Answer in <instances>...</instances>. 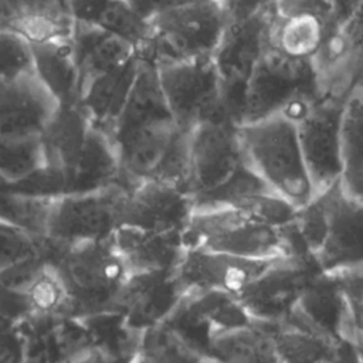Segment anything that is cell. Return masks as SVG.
I'll return each mask as SVG.
<instances>
[{
  "instance_id": "6da1fadb",
  "label": "cell",
  "mask_w": 363,
  "mask_h": 363,
  "mask_svg": "<svg viewBox=\"0 0 363 363\" xmlns=\"http://www.w3.org/2000/svg\"><path fill=\"white\" fill-rule=\"evenodd\" d=\"M230 1H159L138 55L155 67L211 58L230 23Z\"/></svg>"
},
{
  "instance_id": "7a4b0ae2",
  "label": "cell",
  "mask_w": 363,
  "mask_h": 363,
  "mask_svg": "<svg viewBox=\"0 0 363 363\" xmlns=\"http://www.w3.org/2000/svg\"><path fill=\"white\" fill-rule=\"evenodd\" d=\"M238 138L247 164L272 193L296 210L316 197L294 121L274 116L244 123L238 126Z\"/></svg>"
},
{
  "instance_id": "3957f363",
  "label": "cell",
  "mask_w": 363,
  "mask_h": 363,
  "mask_svg": "<svg viewBox=\"0 0 363 363\" xmlns=\"http://www.w3.org/2000/svg\"><path fill=\"white\" fill-rule=\"evenodd\" d=\"M230 23L211 60L221 82L225 109L240 126L244 88L258 61L271 48L275 1H230Z\"/></svg>"
},
{
  "instance_id": "277c9868",
  "label": "cell",
  "mask_w": 363,
  "mask_h": 363,
  "mask_svg": "<svg viewBox=\"0 0 363 363\" xmlns=\"http://www.w3.org/2000/svg\"><path fill=\"white\" fill-rule=\"evenodd\" d=\"M184 248L245 259L274 261L294 257L286 227L268 224L233 207L194 208L183 233Z\"/></svg>"
},
{
  "instance_id": "5b68a950",
  "label": "cell",
  "mask_w": 363,
  "mask_h": 363,
  "mask_svg": "<svg viewBox=\"0 0 363 363\" xmlns=\"http://www.w3.org/2000/svg\"><path fill=\"white\" fill-rule=\"evenodd\" d=\"M319 98L311 60L269 48L251 72L242 96L241 125L274 116L296 121Z\"/></svg>"
},
{
  "instance_id": "8992f818",
  "label": "cell",
  "mask_w": 363,
  "mask_h": 363,
  "mask_svg": "<svg viewBox=\"0 0 363 363\" xmlns=\"http://www.w3.org/2000/svg\"><path fill=\"white\" fill-rule=\"evenodd\" d=\"M69 296L68 318L115 312V303L129 271L112 244V237L65 250L52 264Z\"/></svg>"
},
{
  "instance_id": "52a82bcc",
  "label": "cell",
  "mask_w": 363,
  "mask_h": 363,
  "mask_svg": "<svg viewBox=\"0 0 363 363\" xmlns=\"http://www.w3.org/2000/svg\"><path fill=\"white\" fill-rule=\"evenodd\" d=\"M248 169L234 122L214 121L190 132L187 193L194 208L213 206Z\"/></svg>"
},
{
  "instance_id": "ba28073f",
  "label": "cell",
  "mask_w": 363,
  "mask_h": 363,
  "mask_svg": "<svg viewBox=\"0 0 363 363\" xmlns=\"http://www.w3.org/2000/svg\"><path fill=\"white\" fill-rule=\"evenodd\" d=\"M156 69L166 106L180 129L191 132L214 121L233 122L211 58L164 64Z\"/></svg>"
},
{
  "instance_id": "9c48e42d",
  "label": "cell",
  "mask_w": 363,
  "mask_h": 363,
  "mask_svg": "<svg viewBox=\"0 0 363 363\" xmlns=\"http://www.w3.org/2000/svg\"><path fill=\"white\" fill-rule=\"evenodd\" d=\"M128 189V184H116L57 199L50 210L45 240L62 252L78 244L111 238L121 225Z\"/></svg>"
},
{
  "instance_id": "30bf717a",
  "label": "cell",
  "mask_w": 363,
  "mask_h": 363,
  "mask_svg": "<svg viewBox=\"0 0 363 363\" xmlns=\"http://www.w3.org/2000/svg\"><path fill=\"white\" fill-rule=\"evenodd\" d=\"M319 274L311 257L281 258L247 285L237 299L254 323L275 325L294 315Z\"/></svg>"
},
{
  "instance_id": "8fae6325",
  "label": "cell",
  "mask_w": 363,
  "mask_h": 363,
  "mask_svg": "<svg viewBox=\"0 0 363 363\" xmlns=\"http://www.w3.org/2000/svg\"><path fill=\"white\" fill-rule=\"evenodd\" d=\"M237 296L217 292H187L163 323L201 359L218 337L251 325Z\"/></svg>"
},
{
  "instance_id": "7c38bea8",
  "label": "cell",
  "mask_w": 363,
  "mask_h": 363,
  "mask_svg": "<svg viewBox=\"0 0 363 363\" xmlns=\"http://www.w3.org/2000/svg\"><path fill=\"white\" fill-rule=\"evenodd\" d=\"M343 102L318 98L295 121L301 150L316 196L337 184L342 176L340 122Z\"/></svg>"
},
{
  "instance_id": "4fadbf2b",
  "label": "cell",
  "mask_w": 363,
  "mask_h": 363,
  "mask_svg": "<svg viewBox=\"0 0 363 363\" xmlns=\"http://www.w3.org/2000/svg\"><path fill=\"white\" fill-rule=\"evenodd\" d=\"M326 210L322 244L313 261L323 274H345L363 268V206L339 183L320 193Z\"/></svg>"
},
{
  "instance_id": "5bb4252c",
  "label": "cell",
  "mask_w": 363,
  "mask_h": 363,
  "mask_svg": "<svg viewBox=\"0 0 363 363\" xmlns=\"http://www.w3.org/2000/svg\"><path fill=\"white\" fill-rule=\"evenodd\" d=\"M193 211V199L184 189L156 180H142L128 189L121 225L156 233H184Z\"/></svg>"
},
{
  "instance_id": "9a60e30c",
  "label": "cell",
  "mask_w": 363,
  "mask_h": 363,
  "mask_svg": "<svg viewBox=\"0 0 363 363\" xmlns=\"http://www.w3.org/2000/svg\"><path fill=\"white\" fill-rule=\"evenodd\" d=\"M183 288L176 272L130 274L115 303V312L123 316L128 329L142 335L162 326L174 312Z\"/></svg>"
},
{
  "instance_id": "2e32d148",
  "label": "cell",
  "mask_w": 363,
  "mask_h": 363,
  "mask_svg": "<svg viewBox=\"0 0 363 363\" xmlns=\"http://www.w3.org/2000/svg\"><path fill=\"white\" fill-rule=\"evenodd\" d=\"M274 261L245 259L206 250L184 248L174 272L184 294L217 291L237 296Z\"/></svg>"
},
{
  "instance_id": "e0dca14e",
  "label": "cell",
  "mask_w": 363,
  "mask_h": 363,
  "mask_svg": "<svg viewBox=\"0 0 363 363\" xmlns=\"http://www.w3.org/2000/svg\"><path fill=\"white\" fill-rule=\"evenodd\" d=\"M336 1H275L271 47L299 60H312L319 51L335 16Z\"/></svg>"
},
{
  "instance_id": "ac0fdd59",
  "label": "cell",
  "mask_w": 363,
  "mask_h": 363,
  "mask_svg": "<svg viewBox=\"0 0 363 363\" xmlns=\"http://www.w3.org/2000/svg\"><path fill=\"white\" fill-rule=\"evenodd\" d=\"M58 108L34 74L0 79V139L40 138Z\"/></svg>"
},
{
  "instance_id": "d6986e66",
  "label": "cell",
  "mask_w": 363,
  "mask_h": 363,
  "mask_svg": "<svg viewBox=\"0 0 363 363\" xmlns=\"http://www.w3.org/2000/svg\"><path fill=\"white\" fill-rule=\"evenodd\" d=\"M74 18L68 1H0V31H9L30 45L71 40Z\"/></svg>"
},
{
  "instance_id": "ffe728a7",
  "label": "cell",
  "mask_w": 363,
  "mask_h": 363,
  "mask_svg": "<svg viewBox=\"0 0 363 363\" xmlns=\"http://www.w3.org/2000/svg\"><path fill=\"white\" fill-rule=\"evenodd\" d=\"M112 244L130 274L176 271L184 252L183 233H156L119 225Z\"/></svg>"
},
{
  "instance_id": "44dd1931",
  "label": "cell",
  "mask_w": 363,
  "mask_h": 363,
  "mask_svg": "<svg viewBox=\"0 0 363 363\" xmlns=\"http://www.w3.org/2000/svg\"><path fill=\"white\" fill-rule=\"evenodd\" d=\"M71 43L79 72V95L96 78L125 67L138 57L136 50L126 41L81 21L74 24Z\"/></svg>"
},
{
  "instance_id": "7402d4cb",
  "label": "cell",
  "mask_w": 363,
  "mask_h": 363,
  "mask_svg": "<svg viewBox=\"0 0 363 363\" xmlns=\"http://www.w3.org/2000/svg\"><path fill=\"white\" fill-rule=\"evenodd\" d=\"M259 325V323H258ZM282 363H337L345 340L313 328L292 315L275 325H262Z\"/></svg>"
},
{
  "instance_id": "603a6c76",
  "label": "cell",
  "mask_w": 363,
  "mask_h": 363,
  "mask_svg": "<svg viewBox=\"0 0 363 363\" xmlns=\"http://www.w3.org/2000/svg\"><path fill=\"white\" fill-rule=\"evenodd\" d=\"M116 184L126 183L113 139L91 125L69 176L68 194L94 193Z\"/></svg>"
},
{
  "instance_id": "cb8c5ba5",
  "label": "cell",
  "mask_w": 363,
  "mask_h": 363,
  "mask_svg": "<svg viewBox=\"0 0 363 363\" xmlns=\"http://www.w3.org/2000/svg\"><path fill=\"white\" fill-rule=\"evenodd\" d=\"M75 21L86 23L130 44L138 55L150 38V18H146L135 1H68Z\"/></svg>"
},
{
  "instance_id": "d4e9b609",
  "label": "cell",
  "mask_w": 363,
  "mask_h": 363,
  "mask_svg": "<svg viewBox=\"0 0 363 363\" xmlns=\"http://www.w3.org/2000/svg\"><path fill=\"white\" fill-rule=\"evenodd\" d=\"M294 315L337 340H346L350 318L339 277L320 272L306 289Z\"/></svg>"
},
{
  "instance_id": "484cf974",
  "label": "cell",
  "mask_w": 363,
  "mask_h": 363,
  "mask_svg": "<svg viewBox=\"0 0 363 363\" xmlns=\"http://www.w3.org/2000/svg\"><path fill=\"white\" fill-rule=\"evenodd\" d=\"M138 71V57L125 67L92 81L79 95V105L91 125L112 138Z\"/></svg>"
},
{
  "instance_id": "4316f807",
  "label": "cell",
  "mask_w": 363,
  "mask_h": 363,
  "mask_svg": "<svg viewBox=\"0 0 363 363\" xmlns=\"http://www.w3.org/2000/svg\"><path fill=\"white\" fill-rule=\"evenodd\" d=\"M34 75L58 102L69 106L79 102V72L71 40L31 45Z\"/></svg>"
},
{
  "instance_id": "83f0119b",
  "label": "cell",
  "mask_w": 363,
  "mask_h": 363,
  "mask_svg": "<svg viewBox=\"0 0 363 363\" xmlns=\"http://www.w3.org/2000/svg\"><path fill=\"white\" fill-rule=\"evenodd\" d=\"M91 121L78 104L60 106L40 136L45 163L71 172L78 160Z\"/></svg>"
},
{
  "instance_id": "f1b7e54d",
  "label": "cell",
  "mask_w": 363,
  "mask_h": 363,
  "mask_svg": "<svg viewBox=\"0 0 363 363\" xmlns=\"http://www.w3.org/2000/svg\"><path fill=\"white\" fill-rule=\"evenodd\" d=\"M204 360L210 363H282L267 329L254 322L214 340Z\"/></svg>"
},
{
  "instance_id": "f546056e",
  "label": "cell",
  "mask_w": 363,
  "mask_h": 363,
  "mask_svg": "<svg viewBox=\"0 0 363 363\" xmlns=\"http://www.w3.org/2000/svg\"><path fill=\"white\" fill-rule=\"evenodd\" d=\"M28 316L35 320L68 318L69 296L52 264H47L41 274L24 294Z\"/></svg>"
},
{
  "instance_id": "4dcf8cb0",
  "label": "cell",
  "mask_w": 363,
  "mask_h": 363,
  "mask_svg": "<svg viewBox=\"0 0 363 363\" xmlns=\"http://www.w3.org/2000/svg\"><path fill=\"white\" fill-rule=\"evenodd\" d=\"M54 201L18 196L7 190L0 194V223L33 238H45L48 216Z\"/></svg>"
},
{
  "instance_id": "1f68e13d",
  "label": "cell",
  "mask_w": 363,
  "mask_h": 363,
  "mask_svg": "<svg viewBox=\"0 0 363 363\" xmlns=\"http://www.w3.org/2000/svg\"><path fill=\"white\" fill-rule=\"evenodd\" d=\"M203 360L162 325L140 335L138 347L128 363H201Z\"/></svg>"
},
{
  "instance_id": "d6a6232c",
  "label": "cell",
  "mask_w": 363,
  "mask_h": 363,
  "mask_svg": "<svg viewBox=\"0 0 363 363\" xmlns=\"http://www.w3.org/2000/svg\"><path fill=\"white\" fill-rule=\"evenodd\" d=\"M45 164L40 138L9 140L0 139V176L16 182Z\"/></svg>"
},
{
  "instance_id": "836d02e7",
  "label": "cell",
  "mask_w": 363,
  "mask_h": 363,
  "mask_svg": "<svg viewBox=\"0 0 363 363\" xmlns=\"http://www.w3.org/2000/svg\"><path fill=\"white\" fill-rule=\"evenodd\" d=\"M69 173L61 167L43 164L27 176L9 183V191L40 200H57L68 194Z\"/></svg>"
},
{
  "instance_id": "e575fe53",
  "label": "cell",
  "mask_w": 363,
  "mask_h": 363,
  "mask_svg": "<svg viewBox=\"0 0 363 363\" xmlns=\"http://www.w3.org/2000/svg\"><path fill=\"white\" fill-rule=\"evenodd\" d=\"M343 163L363 160V88L356 86L345 99L340 122Z\"/></svg>"
},
{
  "instance_id": "d590c367",
  "label": "cell",
  "mask_w": 363,
  "mask_h": 363,
  "mask_svg": "<svg viewBox=\"0 0 363 363\" xmlns=\"http://www.w3.org/2000/svg\"><path fill=\"white\" fill-rule=\"evenodd\" d=\"M34 74L31 45L21 37L0 31V79Z\"/></svg>"
},
{
  "instance_id": "8d00e7d4",
  "label": "cell",
  "mask_w": 363,
  "mask_h": 363,
  "mask_svg": "<svg viewBox=\"0 0 363 363\" xmlns=\"http://www.w3.org/2000/svg\"><path fill=\"white\" fill-rule=\"evenodd\" d=\"M47 264H50V261L45 241L44 251L23 258L0 271V288L13 294L24 295Z\"/></svg>"
},
{
  "instance_id": "74e56055",
  "label": "cell",
  "mask_w": 363,
  "mask_h": 363,
  "mask_svg": "<svg viewBox=\"0 0 363 363\" xmlns=\"http://www.w3.org/2000/svg\"><path fill=\"white\" fill-rule=\"evenodd\" d=\"M44 248L45 238H33L20 230L0 223V271L23 258L44 251Z\"/></svg>"
},
{
  "instance_id": "f35d334b",
  "label": "cell",
  "mask_w": 363,
  "mask_h": 363,
  "mask_svg": "<svg viewBox=\"0 0 363 363\" xmlns=\"http://www.w3.org/2000/svg\"><path fill=\"white\" fill-rule=\"evenodd\" d=\"M336 275L346 296L350 325L363 329V268Z\"/></svg>"
},
{
  "instance_id": "ab89813d",
  "label": "cell",
  "mask_w": 363,
  "mask_h": 363,
  "mask_svg": "<svg viewBox=\"0 0 363 363\" xmlns=\"http://www.w3.org/2000/svg\"><path fill=\"white\" fill-rule=\"evenodd\" d=\"M339 186L345 194L363 206V160L343 163Z\"/></svg>"
},
{
  "instance_id": "60d3db41",
  "label": "cell",
  "mask_w": 363,
  "mask_h": 363,
  "mask_svg": "<svg viewBox=\"0 0 363 363\" xmlns=\"http://www.w3.org/2000/svg\"><path fill=\"white\" fill-rule=\"evenodd\" d=\"M23 342L13 329L0 333V363H23Z\"/></svg>"
},
{
  "instance_id": "b9f144b4",
  "label": "cell",
  "mask_w": 363,
  "mask_h": 363,
  "mask_svg": "<svg viewBox=\"0 0 363 363\" xmlns=\"http://www.w3.org/2000/svg\"><path fill=\"white\" fill-rule=\"evenodd\" d=\"M9 190V182L0 176V194Z\"/></svg>"
},
{
  "instance_id": "7bdbcfd3",
  "label": "cell",
  "mask_w": 363,
  "mask_h": 363,
  "mask_svg": "<svg viewBox=\"0 0 363 363\" xmlns=\"http://www.w3.org/2000/svg\"><path fill=\"white\" fill-rule=\"evenodd\" d=\"M359 86H362V88H363V77H362V79H360V84H359Z\"/></svg>"
},
{
  "instance_id": "ee69618b",
  "label": "cell",
  "mask_w": 363,
  "mask_h": 363,
  "mask_svg": "<svg viewBox=\"0 0 363 363\" xmlns=\"http://www.w3.org/2000/svg\"><path fill=\"white\" fill-rule=\"evenodd\" d=\"M201 363H210V362H207V360H203V362H201Z\"/></svg>"
}]
</instances>
